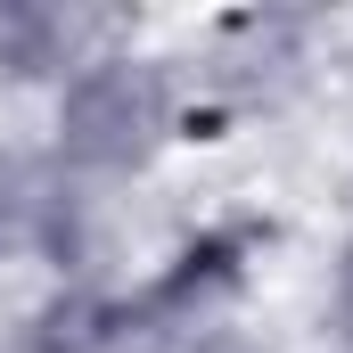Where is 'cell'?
I'll use <instances>...</instances> for the list:
<instances>
[{"label":"cell","instance_id":"7a4b0ae2","mask_svg":"<svg viewBox=\"0 0 353 353\" xmlns=\"http://www.w3.org/2000/svg\"><path fill=\"white\" fill-rule=\"evenodd\" d=\"M181 66V140H230L263 115H288L329 74V33L304 8H230L205 17Z\"/></svg>","mask_w":353,"mask_h":353},{"label":"cell","instance_id":"3957f363","mask_svg":"<svg viewBox=\"0 0 353 353\" xmlns=\"http://www.w3.org/2000/svg\"><path fill=\"white\" fill-rule=\"evenodd\" d=\"M321 329H329V345L353 353V222L345 239L329 247V279H321Z\"/></svg>","mask_w":353,"mask_h":353},{"label":"cell","instance_id":"6da1fadb","mask_svg":"<svg viewBox=\"0 0 353 353\" xmlns=\"http://www.w3.org/2000/svg\"><path fill=\"white\" fill-rule=\"evenodd\" d=\"M33 140L83 189H140L181 148V66H173V50H148L132 33L90 50L83 66L41 99V132Z\"/></svg>","mask_w":353,"mask_h":353}]
</instances>
